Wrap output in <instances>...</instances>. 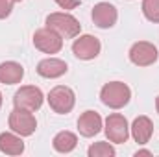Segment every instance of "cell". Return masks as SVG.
I'll use <instances>...</instances> for the list:
<instances>
[{"mask_svg":"<svg viewBox=\"0 0 159 157\" xmlns=\"http://www.w3.org/2000/svg\"><path fill=\"white\" fill-rule=\"evenodd\" d=\"M46 28L54 30L56 34H59L63 39H74L81 34V24L80 20L70 15L69 11H56V13H50L44 20Z\"/></svg>","mask_w":159,"mask_h":157,"instance_id":"obj_1","label":"cell"},{"mask_svg":"<svg viewBox=\"0 0 159 157\" xmlns=\"http://www.w3.org/2000/svg\"><path fill=\"white\" fill-rule=\"evenodd\" d=\"M100 100L111 109H122L131 100V89L124 81H109L100 89Z\"/></svg>","mask_w":159,"mask_h":157,"instance_id":"obj_2","label":"cell"},{"mask_svg":"<svg viewBox=\"0 0 159 157\" xmlns=\"http://www.w3.org/2000/svg\"><path fill=\"white\" fill-rule=\"evenodd\" d=\"M46 100H48L50 109H52L54 113H57V115H67V113H70V111L74 109V105H76V94H74V91H72L70 87H67V85H56V87L48 92Z\"/></svg>","mask_w":159,"mask_h":157,"instance_id":"obj_3","label":"cell"},{"mask_svg":"<svg viewBox=\"0 0 159 157\" xmlns=\"http://www.w3.org/2000/svg\"><path fill=\"white\" fill-rule=\"evenodd\" d=\"M7 124H9V129L20 137H30L37 129V120L34 117V111L22 109V107H13L7 118Z\"/></svg>","mask_w":159,"mask_h":157,"instance_id":"obj_4","label":"cell"},{"mask_svg":"<svg viewBox=\"0 0 159 157\" xmlns=\"http://www.w3.org/2000/svg\"><path fill=\"white\" fill-rule=\"evenodd\" d=\"M104 131L109 142L113 144H124L129 139V124L124 115L120 113H111L104 122Z\"/></svg>","mask_w":159,"mask_h":157,"instance_id":"obj_5","label":"cell"},{"mask_svg":"<svg viewBox=\"0 0 159 157\" xmlns=\"http://www.w3.org/2000/svg\"><path fill=\"white\" fill-rule=\"evenodd\" d=\"M129 61L137 67H150L157 61L159 57V50L154 43H148V41H139V43H133L129 52Z\"/></svg>","mask_w":159,"mask_h":157,"instance_id":"obj_6","label":"cell"},{"mask_svg":"<svg viewBox=\"0 0 159 157\" xmlns=\"http://www.w3.org/2000/svg\"><path fill=\"white\" fill-rule=\"evenodd\" d=\"M44 102L43 91L35 85H22L15 94H13V105L15 107H22V109H30V111H37L41 109Z\"/></svg>","mask_w":159,"mask_h":157,"instance_id":"obj_7","label":"cell"},{"mask_svg":"<svg viewBox=\"0 0 159 157\" xmlns=\"http://www.w3.org/2000/svg\"><path fill=\"white\" fill-rule=\"evenodd\" d=\"M100 50H102V43H100L98 37H94V35L85 34V35L74 37L72 54H74L78 59H81V61H91V59L98 57Z\"/></svg>","mask_w":159,"mask_h":157,"instance_id":"obj_8","label":"cell"},{"mask_svg":"<svg viewBox=\"0 0 159 157\" xmlns=\"http://www.w3.org/2000/svg\"><path fill=\"white\" fill-rule=\"evenodd\" d=\"M34 46L43 54H57L63 48V37L50 28H39L34 34Z\"/></svg>","mask_w":159,"mask_h":157,"instance_id":"obj_9","label":"cell"},{"mask_svg":"<svg viewBox=\"0 0 159 157\" xmlns=\"http://www.w3.org/2000/svg\"><path fill=\"white\" fill-rule=\"evenodd\" d=\"M91 19L94 22V26H98L100 30H109L117 24V19H119V11L113 4L109 2H98L93 6V11H91Z\"/></svg>","mask_w":159,"mask_h":157,"instance_id":"obj_10","label":"cell"},{"mask_svg":"<svg viewBox=\"0 0 159 157\" xmlns=\"http://www.w3.org/2000/svg\"><path fill=\"white\" fill-rule=\"evenodd\" d=\"M37 74L41 78H46V79H56V78H61L63 74H67L69 67L63 59L59 57H44L37 63Z\"/></svg>","mask_w":159,"mask_h":157,"instance_id":"obj_11","label":"cell"},{"mask_svg":"<svg viewBox=\"0 0 159 157\" xmlns=\"http://www.w3.org/2000/svg\"><path fill=\"white\" fill-rule=\"evenodd\" d=\"M102 128H104V120L102 117L96 113V111H85V113H81L78 118V131L81 137H94V135H98L100 131H102Z\"/></svg>","mask_w":159,"mask_h":157,"instance_id":"obj_12","label":"cell"},{"mask_svg":"<svg viewBox=\"0 0 159 157\" xmlns=\"http://www.w3.org/2000/svg\"><path fill=\"white\" fill-rule=\"evenodd\" d=\"M129 135H131L133 141H135L137 144H141V146L146 144V142H150V139H152V135H154V122L148 117H144V115L137 117L133 120V124L129 126Z\"/></svg>","mask_w":159,"mask_h":157,"instance_id":"obj_13","label":"cell"},{"mask_svg":"<svg viewBox=\"0 0 159 157\" xmlns=\"http://www.w3.org/2000/svg\"><path fill=\"white\" fill-rule=\"evenodd\" d=\"M0 152L6 155H20L24 152L22 137L15 131H2L0 133Z\"/></svg>","mask_w":159,"mask_h":157,"instance_id":"obj_14","label":"cell"},{"mask_svg":"<svg viewBox=\"0 0 159 157\" xmlns=\"http://www.w3.org/2000/svg\"><path fill=\"white\" fill-rule=\"evenodd\" d=\"M24 78V67L17 61H4L0 63V83L15 85Z\"/></svg>","mask_w":159,"mask_h":157,"instance_id":"obj_15","label":"cell"},{"mask_svg":"<svg viewBox=\"0 0 159 157\" xmlns=\"http://www.w3.org/2000/svg\"><path fill=\"white\" fill-rule=\"evenodd\" d=\"M52 146L57 154H70L78 146V137L72 131H59L52 139Z\"/></svg>","mask_w":159,"mask_h":157,"instance_id":"obj_16","label":"cell"},{"mask_svg":"<svg viewBox=\"0 0 159 157\" xmlns=\"http://www.w3.org/2000/svg\"><path fill=\"white\" fill-rule=\"evenodd\" d=\"M87 155L89 157H115L117 155V150H115V146L111 142L100 141V142H94V144L89 146Z\"/></svg>","mask_w":159,"mask_h":157,"instance_id":"obj_17","label":"cell"},{"mask_svg":"<svg viewBox=\"0 0 159 157\" xmlns=\"http://www.w3.org/2000/svg\"><path fill=\"white\" fill-rule=\"evenodd\" d=\"M143 15L146 20L159 24V0H143Z\"/></svg>","mask_w":159,"mask_h":157,"instance_id":"obj_18","label":"cell"},{"mask_svg":"<svg viewBox=\"0 0 159 157\" xmlns=\"http://www.w3.org/2000/svg\"><path fill=\"white\" fill-rule=\"evenodd\" d=\"M13 0H0V19H6L13 11Z\"/></svg>","mask_w":159,"mask_h":157,"instance_id":"obj_19","label":"cell"},{"mask_svg":"<svg viewBox=\"0 0 159 157\" xmlns=\"http://www.w3.org/2000/svg\"><path fill=\"white\" fill-rule=\"evenodd\" d=\"M61 9H65V11H70V9H74V7H78L80 4H81V0H54Z\"/></svg>","mask_w":159,"mask_h":157,"instance_id":"obj_20","label":"cell"},{"mask_svg":"<svg viewBox=\"0 0 159 157\" xmlns=\"http://www.w3.org/2000/svg\"><path fill=\"white\" fill-rule=\"evenodd\" d=\"M139 155H152V152L150 150H137L135 152V157H139Z\"/></svg>","mask_w":159,"mask_h":157,"instance_id":"obj_21","label":"cell"},{"mask_svg":"<svg viewBox=\"0 0 159 157\" xmlns=\"http://www.w3.org/2000/svg\"><path fill=\"white\" fill-rule=\"evenodd\" d=\"M156 109H157V113H159V96L156 98Z\"/></svg>","mask_w":159,"mask_h":157,"instance_id":"obj_22","label":"cell"},{"mask_svg":"<svg viewBox=\"0 0 159 157\" xmlns=\"http://www.w3.org/2000/svg\"><path fill=\"white\" fill-rule=\"evenodd\" d=\"M0 107H2V92H0Z\"/></svg>","mask_w":159,"mask_h":157,"instance_id":"obj_23","label":"cell"},{"mask_svg":"<svg viewBox=\"0 0 159 157\" xmlns=\"http://www.w3.org/2000/svg\"><path fill=\"white\" fill-rule=\"evenodd\" d=\"M13 2H22V0H13Z\"/></svg>","mask_w":159,"mask_h":157,"instance_id":"obj_24","label":"cell"}]
</instances>
